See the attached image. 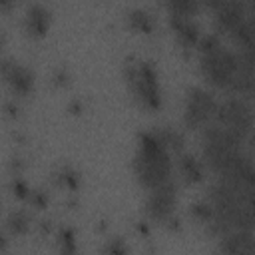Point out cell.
<instances>
[{"label":"cell","mask_w":255,"mask_h":255,"mask_svg":"<svg viewBox=\"0 0 255 255\" xmlns=\"http://www.w3.org/2000/svg\"><path fill=\"white\" fill-rule=\"evenodd\" d=\"M14 4H16V0H0V8L4 12H10L14 8Z\"/></svg>","instance_id":"cell-26"},{"label":"cell","mask_w":255,"mask_h":255,"mask_svg":"<svg viewBox=\"0 0 255 255\" xmlns=\"http://www.w3.org/2000/svg\"><path fill=\"white\" fill-rule=\"evenodd\" d=\"M157 133H159V137L165 141V145L171 149V153L183 151L185 139H183V133H181L179 129H175V128H171V126H161V128H157Z\"/></svg>","instance_id":"cell-19"},{"label":"cell","mask_w":255,"mask_h":255,"mask_svg":"<svg viewBox=\"0 0 255 255\" xmlns=\"http://www.w3.org/2000/svg\"><path fill=\"white\" fill-rule=\"evenodd\" d=\"M207 199L213 207L211 233L221 237L231 229L255 231V187H235L215 179L207 191Z\"/></svg>","instance_id":"cell-1"},{"label":"cell","mask_w":255,"mask_h":255,"mask_svg":"<svg viewBox=\"0 0 255 255\" xmlns=\"http://www.w3.org/2000/svg\"><path fill=\"white\" fill-rule=\"evenodd\" d=\"M50 22H52L50 10L44 8L42 4H30L26 8V14H24V30H26L28 36H32V38L46 36V32L50 30Z\"/></svg>","instance_id":"cell-15"},{"label":"cell","mask_w":255,"mask_h":255,"mask_svg":"<svg viewBox=\"0 0 255 255\" xmlns=\"http://www.w3.org/2000/svg\"><path fill=\"white\" fill-rule=\"evenodd\" d=\"M131 169H133L137 183L145 189L157 187L173 179L171 149L159 137L157 129H147L137 135Z\"/></svg>","instance_id":"cell-2"},{"label":"cell","mask_w":255,"mask_h":255,"mask_svg":"<svg viewBox=\"0 0 255 255\" xmlns=\"http://www.w3.org/2000/svg\"><path fill=\"white\" fill-rule=\"evenodd\" d=\"M215 124L223 126L227 131L239 139H247L255 128V110L243 96H227L217 104Z\"/></svg>","instance_id":"cell-6"},{"label":"cell","mask_w":255,"mask_h":255,"mask_svg":"<svg viewBox=\"0 0 255 255\" xmlns=\"http://www.w3.org/2000/svg\"><path fill=\"white\" fill-rule=\"evenodd\" d=\"M197 52H199V70L203 80L213 88L229 92L237 70V52L225 48L217 34L201 36L197 44Z\"/></svg>","instance_id":"cell-3"},{"label":"cell","mask_w":255,"mask_h":255,"mask_svg":"<svg viewBox=\"0 0 255 255\" xmlns=\"http://www.w3.org/2000/svg\"><path fill=\"white\" fill-rule=\"evenodd\" d=\"M56 80H58V84H66V80H68V74H66L64 70H60V72L56 74Z\"/></svg>","instance_id":"cell-27"},{"label":"cell","mask_w":255,"mask_h":255,"mask_svg":"<svg viewBox=\"0 0 255 255\" xmlns=\"http://www.w3.org/2000/svg\"><path fill=\"white\" fill-rule=\"evenodd\" d=\"M58 245H60V251L64 253H72L76 251V241H74V231L72 229H62L60 235H58Z\"/></svg>","instance_id":"cell-21"},{"label":"cell","mask_w":255,"mask_h":255,"mask_svg":"<svg viewBox=\"0 0 255 255\" xmlns=\"http://www.w3.org/2000/svg\"><path fill=\"white\" fill-rule=\"evenodd\" d=\"M249 141H251V145L255 147V128H253V131H251V135H249Z\"/></svg>","instance_id":"cell-28"},{"label":"cell","mask_w":255,"mask_h":255,"mask_svg":"<svg viewBox=\"0 0 255 255\" xmlns=\"http://www.w3.org/2000/svg\"><path fill=\"white\" fill-rule=\"evenodd\" d=\"M163 4H165V8L169 10L171 16L193 18L201 10V2L199 0H163Z\"/></svg>","instance_id":"cell-18"},{"label":"cell","mask_w":255,"mask_h":255,"mask_svg":"<svg viewBox=\"0 0 255 255\" xmlns=\"http://www.w3.org/2000/svg\"><path fill=\"white\" fill-rule=\"evenodd\" d=\"M175 169H177L179 177L189 185L201 183L205 179V163H203V159L195 157L189 151L175 153Z\"/></svg>","instance_id":"cell-14"},{"label":"cell","mask_w":255,"mask_h":255,"mask_svg":"<svg viewBox=\"0 0 255 255\" xmlns=\"http://www.w3.org/2000/svg\"><path fill=\"white\" fill-rule=\"evenodd\" d=\"M251 2H255V0H249V4H251Z\"/></svg>","instance_id":"cell-29"},{"label":"cell","mask_w":255,"mask_h":255,"mask_svg":"<svg viewBox=\"0 0 255 255\" xmlns=\"http://www.w3.org/2000/svg\"><path fill=\"white\" fill-rule=\"evenodd\" d=\"M219 251L223 253H255V231L231 229L219 237Z\"/></svg>","instance_id":"cell-13"},{"label":"cell","mask_w":255,"mask_h":255,"mask_svg":"<svg viewBox=\"0 0 255 255\" xmlns=\"http://www.w3.org/2000/svg\"><path fill=\"white\" fill-rule=\"evenodd\" d=\"M128 251V247L120 241V239H112L106 247H104V253H126Z\"/></svg>","instance_id":"cell-24"},{"label":"cell","mask_w":255,"mask_h":255,"mask_svg":"<svg viewBox=\"0 0 255 255\" xmlns=\"http://www.w3.org/2000/svg\"><path fill=\"white\" fill-rule=\"evenodd\" d=\"M217 100L215 96L201 88V86H191L185 92L183 100V124L189 129H203L205 126L215 122L217 114Z\"/></svg>","instance_id":"cell-7"},{"label":"cell","mask_w":255,"mask_h":255,"mask_svg":"<svg viewBox=\"0 0 255 255\" xmlns=\"http://www.w3.org/2000/svg\"><path fill=\"white\" fill-rule=\"evenodd\" d=\"M26 199H28V203H30L34 209H44V207L48 205V195H46L42 189H32Z\"/></svg>","instance_id":"cell-22"},{"label":"cell","mask_w":255,"mask_h":255,"mask_svg":"<svg viewBox=\"0 0 255 255\" xmlns=\"http://www.w3.org/2000/svg\"><path fill=\"white\" fill-rule=\"evenodd\" d=\"M229 38L233 40V44L237 46L239 52H243L255 60V20H251V18L243 20L233 32H229Z\"/></svg>","instance_id":"cell-16"},{"label":"cell","mask_w":255,"mask_h":255,"mask_svg":"<svg viewBox=\"0 0 255 255\" xmlns=\"http://www.w3.org/2000/svg\"><path fill=\"white\" fill-rule=\"evenodd\" d=\"M199 2H201V6H203L205 10H209V12L213 14V12L221 6V2H223V0H199Z\"/></svg>","instance_id":"cell-25"},{"label":"cell","mask_w":255,"mask_h":255,"mask_svg":"<svg viewBox=\"0 0 255 255\" xmlns=\"http://www.w3.org/2000/svg\"><path fill=\"white\" fill-rule=\"evenodd\" d=\"M175 205H177V183L173 179H169L157 187L147 189V195L143 201V211L151 221L165 223L171 219Z\"/></svg>","instance_id":"cell-8"},{"label":"cell","mask_w":255,"mask_h":255,"mask_svg":"<svg viewBox=\"0 0 255 255\" xmlns=\"http://www.w3.org/2000/svg\"><path fill=\"white\" fill-rule=\"evenodd\" d=\"M28 225H30V217L24 213V211H12L6 219V229L12 233V235H22L28 231Z\"/></svg>","instance_id":"cell-20"},{"label":"cell","mask_w":255,"mask_h":255,"mask_svg":"<svg viewBox=\"0 0 255 255\" xmlns=\"http://www.w3.org/2000/svg\"><path fill=\"white\" fill-rule=\"evenodd\" d=\"M2 78L8 90L16 98H26L34 92V74L20 62L12 58H4L2 62Z\"/></svg>","instance_id":"cell-10"},{"label":"cell","mask_w":255,"mask_h":255,"mask_svg":"<svg viewBox=\"0 0 255 255\" xmlns=\"http://www.w3.org/2000/svg\"><path fill=\"white\" fill-rule=\"evenodd\" d=\"M126 22L129 26V30H133L135 34H151L153 28H155V20L153 16L143 10V8H133L128 12L126 16Z\"/></svg>","instance_id":"cell-17"},{"label":"cell","mask_w":255,"mask_h":255,"mask_svg":"<svg viewBox=\"0 0 255 255\" xmlns=\"http://www.w3.org/2000/svg\"><path fill=\"white\" fill-rule=\"evenodd\" d=\"M241 151L243 139L227 131L223 126L213 122L201 129V159L211 173H217Z\"/></svg>","instance_id":"cell-5"},{"label":"cell","mask_w":255,"mask_h":255,"mask_svg":"<svg viewBox=\"0 0 255 255\" xmlns=\"http://www.w3.org/2000/svg\"><path fill=\"white\" fill-rule=\"evenodd\" d=\"M169 28L175 36V40L179 42V46L183 50H191V48H197L199 40H201V34H199V26L193 18H187V16H171L169 14Z\"/></svg>","instance_id":"cell-12"},{"label":"cell","mask_w":255,"mask_h":255,"mask_svg":"<svg viewBox=\"0 0 255 255\" xmlns=\"http://www.w3.org/2000/svg\"><path fill=\"white\" fill-rule=\"evenodd\" d=\"M124 80L131 94V98L137 102L141 110L155 112L161 108V86L159 76L151 62L137 60V62H126L124 64Z\"/></svg>","instance_id":"cell-4"},{"label":"cell","mask_w":255,"mask_h":255,"mask_svg":"<svg viewBox=\"0 0 255 255\" xmlns=\"http://www.w3.org/2000/svg\"><path fill=\"white\" fill-rule=\"evenodd\" d=\"M12 189H14V195H18V197H22V199H26V197L30 195V191H32L20 177H16V179L12 181Z\"/></svg>","instance_id":"cell-23"},{"label":"cell","mask_w":255,"mask_h":255,"mask_svg":"<svg viewBox=\"0 0 255 255\" xmlns=\"http://www.w3.org/2000/svg\"><path fill=\"white\" fill-rule=\"evenodd\" d=\"M247 18H249V10L243 0H223L221 6L213 12L217 32L227 34V36Z\"/></svg>","instance_id":"cell-11"},{"label":"cell","mask_w":255,"mask_h":255,"mask_svg":"<svg viewBox=\"0 0 255 255\" xmlns=\"http://www.w3.org/2000/svg\"><path fill=\"white\" fill-rule=\"evenodd\" d=\"M215 179L235 187H255V163L245 151H241L215 173Z\"/></svg>","instance_id":"cell-9"}]
</instances>
